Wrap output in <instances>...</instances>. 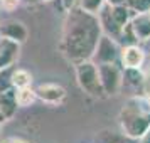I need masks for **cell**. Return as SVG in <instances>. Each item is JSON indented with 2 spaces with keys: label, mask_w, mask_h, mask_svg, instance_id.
<instances>
[{
  "label": "cell",
  "mask_w": 150,
  "mask_h": 143,
  "mask_svg": "<svg viewBox=\"0 0 150 143\" xmlns=\"http://www.w3.org/2000/svg\"><path fill=\"white\" fill-rule=\"evenodd\" d=\"M130 27L133 32L135 41L140 44L145 39L150 37V15L147 12H140V14H133L130 19Z\"/></svg>",
  "instance_id": "10"
},
{
  "label": "cell",
  "mask_w": 150,
  "mask_h": 143,
  "mask_svg": "<svg viewBox=\"0 0 150 143\" xmlns=\"http://www.w3.org/2000/svg\"><path fill=\"white\" fill-rule=\"evenodd\" d=\"M14 96H15V103H17L19 108H27V106H30V104H34L37 101L35 89H32L30 86L14 89Z\"/></svg>",
  "instance_id": "14"
},
{
  "label": "cell",
  "mask_w": 150,
  "mask_h": 143,
  "mask_svg": "<svg viewBox=\"0 0 150 143\" xmlns=\"http://www.w3.org/2000/svg\"><path fill=\"white\" fill-rule=\"evenodd\" d=\"M17 103H15V96H14V88L7 89V91H2L0 93V111L5 118V121L10 120L17 111Z\"/></svg>",
  "instance_id": "11"
},
{
  "label": "cell",
  "mask_w": 150,
  "mask_h": 143,
  "mask_svg": "<svg viewBox=\"0 0 150 143\" xmlns=\"http://www.w3.org/2000/svg\"><path fill=\"white\" fill-rule=\"evenodd\" d=\"M0 10H2V7H0Z\"/></svg>",
  "instance_id": "29"
},
{
  "label": "cell",
  "mask_w": 150,
  "mask_h": 143,
  "mask_svg": "<svg viewBox=\"0 0 150 143\" xmlns=\"http://www.w3.org/2000/svg\"><path fill=\"white\" fill-rule=\"evenodd\" d=\"M120 46L118 41L106 34H101L98 39V44L95 47V52L91 56V61L96 64H105V62H118L120 59Z\"/></svg>",
  "instance_id": "5"
},
{
  "label": "cell",
  "mask_w": 150,
  "mask_h": 143,
  "mask_svg": "<svg viewBox=\"0 0 150 143\" xmlns=\"http://www.w3.org/2000/svg\"><path fill=\"white\" fill-rule=\"evenodd\" d=\"M137 143H150V128L147 130V131L138 138V140H137Z\"/></svg>",
  "instance_id": "20"
},
{
  "label": "cell",
  "mask_w": 150,
  "mask_h": 143,
  "mask_svg": "<svg viewBox=\"0 0 150 143\" xmlns=\"http://www.w3.org/2000/svg\"><path fill=\"white\" fill-rule=\"evenodd\" d=\"M21 4H27V5H32V4H37L39 0H19Z\"/></svg>",
  "instance_id": "24"
},
{
  "label": "cell",
  "mask_w": 150,
  "mask_h": 143,
  "mask_svg": "<svg viewBox=\"0 0 150 143\" xmlns=\"http://www.w3.org/2000/svg\"><path fill=\"white\" fill-rule=\"evenodd\" d=\"M96 143H137L135 138H130L125 133L113 130H103L96 135Z\"/></svg>",
  "instance_id": "13"
},
{
  "label": "cell",
  "mask_w": 150,
  "mask_h": 143,
  "mask_svg": "<svg viewBox=\"0 0 150 143\" xmlns=\"http://www.w3.org/2000/svg\"><path fill=\"white\" fill-rule=\"evenodd\" d=\"M35 94H37V99L46 104H54V106H59L66 101L68 98V93L66 89L59 86V84H54V82H42L35 88Z\"/></svg>",
  "instance_id": "6"
},
{
  "label": "cell",
  "mask_w": 150,
  "mask_h": 143,
  "mask_svg": "<svg viewBox=\"0 0 150 143\" xmlns=\"http://www.w3.org/2000/svg\"><path fill=\"white\" fill-rule=\"evenodd\" d=\"M147 14H149V15H150V8H149V12H147Z\"/></svg>",
  "instance_id": "27"
},
{
  "label": "cell",
  "mask_w": 150,
  "mask_h": 143,
  "mask_svg": "<svg viewBox=\"0 0 150 143\" xmlns=\"http://www.w3.org/2000/svg\"><path fill=\"white\" fill-rule=\"evenodd\" d=\"M10 82H12V88H25V86H30L32 84V74L29 73L27 69H21L12 68V73H10Z\"/></svg>",
  "instance_id": "15"
},
{
  "label": "cell",
  "mask_w": 150,
  "mask_h": 143,
  "mask_svg": "<svg viewBox=\"0 0 150 143\" xmlns=\"http://www.w3.org/2000/svg\"><path fill=\"white\" fill-rule=\"evenodd\" d=\"M78 2H79V0H59L62 12H68V10H71L73 7H76V5H78Z\"/></svg>",
  "instance_id": "19"
},
{
  "label": "cell",
  "mask_w": 150,
  "mask_h": 143,
  "mask_svg": "<svg viewBox=\"0 0 150 143\" xmlns=\"http://www.w3.org/2000/svg\"><path fill=\"white\" fill-rule=\"evenodd\" d=\"M125 4L132 8L133 14L149 12V8H150V0H125Z\"/></svg>",
  "instance_id": "17"
},
{
  "label": "cell",
  "mask_w": 150,
  "mask_h": 143,
  "mask_svg": "<svg viewBox=\"0 0 150 143\" xmlns=\"http://www.w3.org/2000/svg\"><path fill=\"white\" fill-rule=\"evenodd\" d=\"M0 130H2V123H0Z\"/></svg>",
  "instance_id": "28"
},
{
  "label": "cell",
  "mask_w": 150,
  "mask_h": 143,
  "mask_svg": "<svg viewBox=\"0 0 150 143\" xmlns=\"http://www.w3.org/2000/svg\"><path fill=\"white\" fill-rule=\"evenodd\" d=\"M0 37L24 44L29 37V29L21 20H5L0 24Z\"/></svg>",
  "instance_id": "8"
},
{
  "label": "cell",
  "mask_w": 150,
  "mask_h": 143,
  "mask_svg": "<svg viewBox=\"0 0 150 143\" xmlns=\"http://www.w3.org/2000/svg\"><path fill=\"white\" fill-rule=\"evenodd\" d=\"M98 66V77L105 96H115L123 88V69L118 62H105Z\"/></svg>",
  "instance_id": "4"
},
{
  "label": "cell",
  "mask_w": 150,
  "mask_h": 143,
  "mask_svg": "<svg viewBox=\"0 0 150 143\" xmlns=\"http://www.w3.org/2000/svg\"><path fill=\"white\" fill-rule=\"evenodd\" d=\"M145 51L140 44H127L120 49V59L123 69H142L145 62Z\"/></svg>",
  "instance_id": "7"
},
{
  "label": "cell",
  "mask_w": 150,
  "mask_h": 143,
  "mask_svg": "<svg viewBox=\"0 0 150 143\" xmlns=\"http://www.w3.org/2000/svg\"><path fill=\"white\" fill-rule=\"evenodd\" d=\"M21 44L5 37H0V69L12 68L19 59Z\"/></svg>",
  "instance_id": "9"
},
{
  "label": "cell",
  "mask_w": 150,
  "mask_h": 143,
  "mask_svg": "<svg viewBox=\"0 0 150 143\" xmlns=\"http://www.w3.org/2000/svg\"><path fill=\"white\" fill-rule=\"evenodd\" d=\"M101 34L98 15L84 12L81 7L76 5L66 12L59 49L64 57L73 64L91 59Z\"/></svg>",
  "instance_id": "1"
},
{
  "label": "cell",
  "mask_w": 150,
  "mask_h": 143,
  "mask_svg": "<svg viewBox=\"0 0 150 143\" xmlns=\"http://www.w3.org/2000/svg\"><path fill=\"white\" fill-rule=\"evenodd\" d=\"M140 46H142V49L145 51V54H150V37L145 39L143 42H140Z\"/></svg>",
  "instance_id": "21"
},
{
  "label": "cell",
  "mask_w": 150,
  "mask_h": 143,
  "mask_svg": "<svg viewBox=\"0 0 150 143\" xmlns=\"http://www.w3.org/2000/svg\"><path fill=\"white\" fill-rule=\"evenodd\" d=\"M122 133L138 140L150 128V98L133 96L123 104L118 115Z\"/></svg>",
  "instance_id": "2"
},
{
  "label": "cell",
  "mask_w": 150,
  "mask_h": 143,
  "mask_svg": "<svg viewBox=\"0 0 150 143\" xmlns=\"http://www.w3.org/2000/svg\"><path fill=\"white\" fill-rule=\"evenodd\" d=\"M39 2H51V0H39Z\"/></svg>",
  "instance_id": "26"
},
{
  "label": "cell",
  "mask_w": 150,
  "mask_h": 143,
  "mask_svg": "<svg viewBox=\"0 0 150 143\" xmlns=\"http://www.w3.org/2000/svg\"><path fill=\"white\" fill-rule=\"evenodd\" d=\"M147 96L150 98V76L147 77Z\"/></svg>",
  "instance_id": "25"
},
{
  "label": "cell",
  "mask_w": 150,
  "mask_h": 143,
  "mask_svg": "<svg viewBox=\"0 0 150 143\" xmlns=\"http://www.w3.org/2000/svg\"><path fill=\"white\" fill-rule=\"evenodd\" d=\"M110 15H111V19L115 20V24L118 27L122 29L123 25H127L132 19V8L127 5V4H118V5H110Z\"/></svg>",
  "instance_id": "12"
},
{
  "label": "cell",
  "mask_w": 150,
  "mask_h": 143,
  "mask_svg": "<svg viewBox=\"0 0 150 143\" xmlns=\"http://www.w3.org/2000/svg\"><path fill=\"white\" fill-rule=\"evenodd\" d=\"M4 143H29V142H24V140H19V138H8Z\"/></svg>",
  "instance_id": "22"
},
{
  "label": "cell",
  "mask_w": 150,
  "mask_h": 143,
  "mask_svg": "<svg viewBox=\"0 0 150 143\" xmlns=\"http://www.w3.org/2000/svg\"><path fill=\"white\" fill-rule=\"evenodd\" d=\"M74 73H76V81L79 84V88L86 94L93 96V98H105V93H103L101 84H100V77H98L96 62H93L91 59L76 62Z\"/></svg>",
  "instance_id": "3"
},
{
  "label": "cell",
  "mask_w": 150,
  "mask_h": 143,
  "mask_svg": "<svg viewBox=\"0 0 150 143\" xmlns=\"http://www.w3.org/2000/svg\"><path fill=\"white\" fill-rule=\"evenodd\" d=\"M108 5H118V4H125V0H105Z\"/></svg>",
  "instance_id": "23"
},
{
  "label": "cell",
  "mask_w": 150,
  "mask_h": 143,
  "mask_svg": "<svg viewBox=\"0 0 150 143\" xmlns=\"http://www.w3.org/2000/svg\"><path fill=\"white\" fill-rule=\"evenodd\" d=\"M12 68H14V66H12ZM12 68L0 69V93H2V91H7V89H12V82H10Z\"/></svg>",
  "instance_id": "18"
},
{
  "label": "cell",
  "mask_w": 150,
  "mask_h": 143,
  "mask_svg": "<svg viewBox=\"0 0 150 143\" xmlns=\"http://www.w3.org/2000/svg\"><path fill=\"white\" fill-rule=\"evenodd\" d=\"M105 0H79L78 2V7H81L84 12H89L93 15H98L100 10L105 7Z\"/></svg>",
  "instance_id": "16"
}]
</instances>
